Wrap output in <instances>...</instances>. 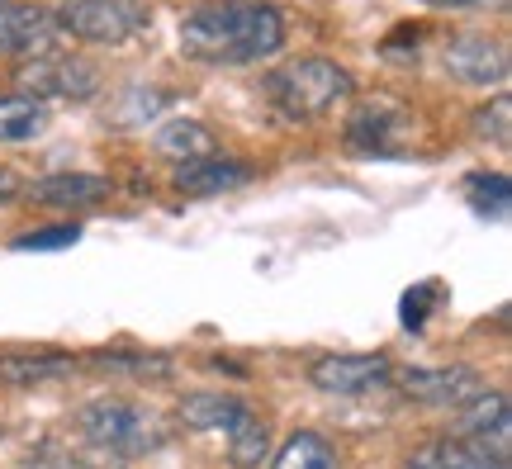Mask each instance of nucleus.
Listing matches in <instances>:
<instances>
[{
  "instance_id": "nucleus-20",
  "label": "nucleus",
  "mask_w": 512,
  "mask_h": 469,
  "mask_svg": "<svg viewBox=\"0 0 512 469\" xmlns=\"http://www.w3.org/2000/svg\"><path fill=\"white\" fill-rule=\"evenodd\" d=\"M271 469H337V451H332L328 436L318 432H294L280 455H275Z\"/></svg>"
},
{
  "instance_id": "nucleus-26",
  "label": "nucleus",
  "mask_w": 512,
  "mask_h": 469,
  "mask_svg": "<svg viewBox=\"0 0 512 469\" xmlns=\"http://www.w3.org/2000/svg\"><path fill=\"white\" fill-rule=\"evenodd\" d=\"M19 195H24V181H19L10 166H0V209H5V204H15Z\"/></svg>"
},
{
  "instance_id": "nucleus-9",
  "label": "nucleus",
  "mask_w": 512,
  "mask_h": 469,
  "mask_svg": "<svg viewBox=\"0 0 512 469\" xmlns=\"http://www.w3.org/2000/svg\"><path fill=\"white\" fill-rule=\"evenodd\" d=\"M62 29L57 15L29 0H0V53H19V57H38L53 53Z\"/></svg>"
},
{
  "instance_id": "nucleus-22",
  "label": "nucleus",
  "mask_w": 512,
  "mask_h": 469,
  "mask_svg": "<svg viewBox=\"0 0 512 469\" xmlns=\"http://www.w3.org/2000/svg\"><path fill=\"white\" fill-rule=\"evenodd\" d=\"M508 119H512V100H508L503 91H498L489 105H479L475 114H470V124H475V138H484V143H498V147H508V138H512Z\"/></svg>"
},
{
  "instance_id": "nucleus-21",
  "label": "nucleus",
  "mask_w": 512,
  "mask_h": 469,
  "mask_svg": "<svg viewBox=\"0 0 512 469\" xmlns=\"http://www.w3.org/2000/svg\"><path fill=\"white\" fill-rule=\"evenodd\" d=\"M266 451H271V432H266V422L256 413H247L228 432V455H233L238 469H256V465H266Z\"/></svg>"
},
{
  "instance_id": "nucleus-23",
  "label": "nucleus",
  "mask_w": 512,
  "mask_h": 469,
  "mask_svg": "<svg viewBox=\"0 0 512 469\" xmlns=\"http://www.w3.org/2000/svg\"><path fill=\"white\" fill-rule=\"evenodd\" d=\"M19 469H76V455L57 436H43V441H34V451L19 460Z\"/></svg>"
},
{
  "instance_id": "nucleus-18",
  "label": "nucleus",
  "mask_w": 512,
  "mask_h": 469,
  "mask_svg": "<svg viewBox=\"0 0 512 469\" xmlns=\"http://www.w3.org/2000/svg\"><path fill=\"white\" fill-rule=\"evenodd\" d=\"M408 469H508V460H498V455H484L475 446H465V441H432V446H422Z\"/></svg>"
},
{
  "instance_id": "nucleus-1",
  "label": "nucleus",
  "mask_w": 512,
  "mask_h": 469,
  "mask_svg": "<svg viewBox=\"0 0 512 469\" xmlns=\"http://www.w3.org/2000/svg\"><path fill=\"white\" fill-rule=\"evenodd\" d=\"M285 48V15L266 0H209L181 19V53L204 67H252Z\"/></svg>"
},
{
  "instance_id": "nucleus-12",
  "label": "nucleus",
  "mask_w": 512,
  "mask_h": 469,
  "mask_svg": "<svg viewBox=\"0 0 512 469\" xmlns=\"http://www.w3.org/2000/svg\"><path fill=\"white\" fill-rule=\"evenodd\" d=\"M114 185L105 176H91V171H57V176H43V181L24 185V199L29 204H43V209H81V204H100L110 199Z\"/></svg>"
},
{
  "instance_id": "nucleus-13",
  "label": "nucleus",
  "mask_w": 512,
  "mask_h": 469,
  "mask_svg": "<svg viewBox=\"0 0 512 469\" xmlns=\"http://www.w3.org/2000/svg\"><path fill=\"white\" fill-rule=\"evenodd\" d=\"M252 181V171L233 157H219V152H209V157H195V162H176V176L171 185L190 199H204V195H223V190H238V185Z\"/></svg>"
},
{
  "instance_id": "nucleus-3",
  "label": "nucleus",
  "mask_w": 512,
  "mask_h": 469,
  "mask_svg": "<svg viewBox=\"0 0 512 469\" xmlns=\"http://www.w3.org/2000/svg\"><path fill=\"white\" fill-rule=\"evenodd\" d=\"M266 100H271L285 119L304 124V119H323L351 95V72L337 67L328 57H290L280 62L266 81Z\"/></svg>"
},
{
  "instance_id": "nucleus-15",
  "label": "nucleus",
  "mask_w": 512,
  "mask_h": 469,
  "mask_svg": "<svg viewBox=\"0 0 512 469\" xmlns=\"http://www.w3.org/2000/svg\"><path fill=\"white\" fill-rule=\"evenodd\" d=\"M76 370H81V361L67 356V351H10V356H0V384H15V389L67 379Z\"/></svg>"
},
{
  "instance_id": "nucleus-2",
  "label": "nucleus",
  "mask_w": 512,
  "mask_h": 469,
  "mask_svg": "<svg viewBox=\"0 0 512 469\" xmlns=\"http://www.w3.org/2000/svg\"><path fill=\"white\" fill-rule=\"evenodd\" d=\"M76 436L110 460H143L171 441V422L133 398H95L76 413Z\"/></svg>"
},
{
  "instance_id": "nucleus-5",
  "label": "nucleus",
  "mask_w": 512,
  "mask_h": 469,
  "mask_svg": "<svg viewBox=\"0 0 512 469\" xmlns=\"http://www.w3.org/2000/svg\"><path fill=\"white\" fill-rule=\"evenodd\" d=\"M57 29L81 43H128L147 24L143 0H62Z\"/></svg>"
},
{
  "instance_id": "nucleus-11",
  "label": "nucleus",
  "mask_w": 512,
  "mask_h": 469,
  "mask_svg": "<svg viewBox=\"0 0 512 469\" xmlns=\"http://www.w3.org/2000/svg\"><path fill=\"white\" fill-rule=\"evenodd\" d=\"M408 124H413L408 109H399L394 100H361L347 119V138L366 152H394Z\"/></svg>"
},
{
  "instance_id": "nucleus-28",
  "label": "nucleus",
  "mask_w": 512,
  "mask_h": 469,
  "mask_svg": "<svg viewBox=\"0 0 512 469\" xmlns=\"http://www.w3.org/2000/svg\"><path fill=\"white\" fill-rule=\"evenodd\" d=\"M95 469H100V465H95ZM110 469H119V465H110Z\"/></svg>"
},
{
  "instance_id": "nucleus-8",
  "label": "nucleus",
  "mask_w": 512,
  "mask_h": 469,
  "mask_svg": "<svg viewBox=\"0 0 512 469\" xmlns=\"http://www.w3.org/2000/svg\"><path fill=\"white\" fill-rule=\"evenodd\" d=\"M441 62L460 86H503L508 81V48L489 34H456L446 43Z\"/></svg>"
},
{
  "instance_id": "nucleus-6",
  "label": "nucleus",
  "mask_w": 512,
  "mask_h": 469,
  "mask_svg": "<svg viewBox=\"0 0 512 469\" xmlns=\"http://www.w3.org/2000/svg\"><path fill=\"white\" fill-rule=\"evenodd\" d=\"M394 379V365L380 351H328L309 365V384L328 398H361L375 394Z\"/></svg>"
},
{
  "instance_id": "nucleus-19",
  "label": "nucleus",
  "mask_w": 512,
  "mask_h": 469,
  "mask_svg": "<svg viewBox=\"0 0 512 469\" xmlns=\"http://www.w3.org/2000/svg\"><path fill=\"white\" fill-rule=\"evenodd\" d=\"M81 365L86 370H105V375H133V379L171 375V356H157V351H95Z\"/></svg>"
},
{
  "instance_id": "nucleus-25",
  "label": "nucleus",
  "mask_w": 512,
  "mask_h": 469,
  "mask_svg": "<svg viewBox=\"0 0 512 469\" xmlns=\"http://www.w3.org/2000/svg\"><path fill=\"white\" fill-rule=\"evenodd\" d=\"M76 237H81V228H72V223H57V228H38V233H24L15 247H19V252H57V247H72Z\"/></svg>"
},
{
  "instance_id": "nucleus-27",
  "label": "nucleus",
  "mask_w": 512,
  "mask_h": 469,
  "mask_svg": "<svg viewBox=\"0 0 512 469\" xmlns=\"http://www.w3.org/2000/svg\"><path fill=\"white\" fill-rule=\"evenodd\" d=\"M427 10H475V5H498V0H418Z\"/></svg>"
},
{
  "instance_id": "nucleus-24",
  "label": "nucleus",
  "mask_w": 512,
  "mask_h": 469,
  "mask_svg": "<svg viewBox=\"0 0 512 469\" xmlns=\"http://www.w3.org/2000/svg\"><path fill=\"white\" fill-rule=\"evenodd\" d=\"M470 195H475L479 214H489V209L503 214V209H508V176H503V171H494V176H475V181H470Z\"/></svg>"
},
{
  "instance_id": "nucleus-7",
  "label": "nucleus",
  "mask_w": 512,
  "mask_h": 469,
  "mask_svg": "<svg viewBox=\"0 0 512 469\" xmlns=\"http://www.w3.org/2000/svg\"><path fill=\"white\" fill-rule=\"evenodd\" d=\"M456 441L475 446L484 455L508 460L512 441V417H508V394L503 389H479L456 408Z\"/></svg>"
},
{
  "instance_id": "nucleus-17",
  "label": "nucleus",
  "mask_w": 512,
  "mask_h": 469,
  "mask_svg": "<svg viewBox=\"0 0 512 469\" xmlns=\"http://www.w3.org/2000/svg\"><path fill=\"white\" fill-rule=\"evenodd\" d=\"M152 147L162 152L166 162H195V157H209L214 152V133L200 124V119H166L157 128Z\"/></svg>"
},
{
  "instance_id": "nucleus-14",
  "label": "nucleus",
  "mask_w": 512,
  "mask_h": 469,
  "mask_svg": "<svg viewBox=\"0 0 512 469\" xmlns=\"http://www.w3.org/2000/svg\"><path fill=\"white\" fill-rule=\"evenodd\" d=\"M252 413V403L223 389H195L181 398V422L190 432H233L242 417Z\"/></svg>"
},
{
  "instance_id": "nucleus-4",
  "label": "nucleus",
  "mask_w": 512,
  "mask_h": 469,
  "mask_svg": "<svg viewBox=\"0 0 512 469\" xmlns=\"http://www.w3.org/2000/svg\"><path fill=\"white\" fill-rule=\"evenodd\" d=\"M19 86H24V95H34L43 105L48 100H76V105H86V100L100 95L105 76L81 53H57L53 48V53H38L19 67Z\"/></svg>"
},
{
  "instance_id": "nucleus-16",
  "label": "nucleus",
  "mask_w": 512,
  "mask_h": 469,
  "mask_svg": "<svg viewBox=\"0 0 512 469\" xmlns=\"http://www.w3.org/2000/svg\"><path fill=\"white\" fill-rule=\"evenodd\" d=\"M48 133V105L34 95H0V143H34Z\"/></svg>"
},
{
  "instance_id": "nucleus-10",
  "label": "nucleus",
  "mask_w": 512,
  "mask_h": 469,
  "mask_svg": "<svg viewBox=\"0 0 512 469\" xmlns=\"http://www.w3.org/2000/svg\"><path fill=\"white\" fill-rule=\"evenodd\" d=\"M399 389L427 408H460L470 394L484 389V379L475 365H437V370H403Z\"/></svg>"
}]
</instances>
